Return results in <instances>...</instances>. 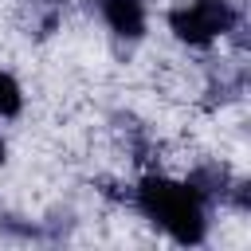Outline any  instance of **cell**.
Masks as SVG:
<instances>
[{
	"mask_svg": "<svg viewBox=\"0 0 251 251\" xmlns=\"http://www.w3.org/2000/svg\"><path fill=\"white\" fill-rule=\"evenodd\" d=\"M133 204L149 224H157L173 243L196 247L208 235V204L188 180H169V176H141L133 188Z\"/></svg>",
	"mask_w": 251,
	"mask_h": 251,
	"instance_id": "1",
	"label": "cell"
},
{
	"mask_svg": "<svg viewBox=\"0 0 251 251\" xmlns=\"http://www.w3.org/2000/svg\"><path fill=\"white\" fill-rule=\"evenodd\" d=\"M235 8L227 4V0H188V4H180V8H173L169 12V27H173V35L180 39V43H188V47H208V43H216L220 35H227L231 27H235Z\"/></svg>",
	"mask_w": 251,
	"mask_h": 251,
	"instance_id": "2",
	"label": "cell"
},
{
	"mask_svg": "<svg viewBox=\"0 0 251 251\" xmlns=\"http://www.w3.org/2000/svg\"><path fill=\"white\" fill-rule=\"evenodd\" d=\"M98 12L118 39L145 35V0H98Z\"/></svg>",
	"mask_w": 251,
	"mask_h": 251,
	"instance_id": "3",
	"label": "cell"
},
{
	"mask_svg": "<svg viewBox=\"0 0 251 251\" xmlns=\"http://www.w3.org/2000/svg\"><path fill=\"white\" fill-rule=\"evenodd\" d=\"M24 110V94H20V82L8 75V71H0V118H16Z\"/></svg>",
	"mask_w": 251,
	"mask_h": 251,
	"instance_id": "4",
	"label": "cell"
},
{
	"mask_svg": "<svg viewBox=\"0 0 251 251\" xmlns=\"http://www.w3.org/2000/svg\"><path fill=\"white\" fill-rule=\"evenodd\" d=\"M0 161H4V137H0Z\"/></svg>",
	"mask_w": 251,
	"mask_h": 251,
	"instance_id": "5",
	"label": "cell"
}]
</instances>
